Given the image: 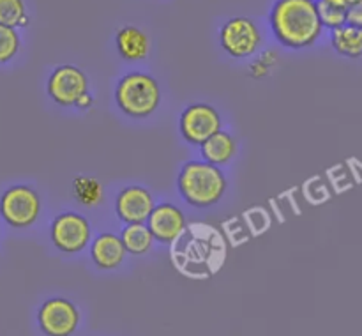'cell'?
I'll use <instances>...</instances> for the list:
<instances>
[{"label": "cell", "instance_id": "18", "mask_svg": "<svg viewBox=\"0 0 362 336\" xmlns=\"http://www.w3.org/2000/svg\"><path fill=\"white\" fill-rule=\"evenodd\" d=\"M27 7L23 0H0V23L14 28H25L28 25Z\"/></svg>", "mask_w": 362, "mask_h": 336}, {"label": "cell", "instance_id": "24", "mask_svg": "<svg viewBox=\"0 0 362 336\" xmlns=\"http://www.w3.org/2000/svg\"><path fill=\"white\" fill-rule=\"evenodd\" d=\"M334 2L341 4V6H345V7H349L350 4H354V2H356V0H334Z\"/></svg>", "mask_w": 362, "mask_h": 336}, {"label": "cell", "instance_id": "21", "mask_svg": "<svg viewBox=\"0 0 362 336\" xmlns=\"http://www.w3.org/2000/svg\"><path fill=\"white\" fill-rule=\"evenodd\" d=\"M276 64V53L272 52V50H269V52H265L264 55L260 57V59L255 60L253 64H251V76L255 78H262V76H267L269 71H271V67Z\"/></svg>", "mask_w": 362, "mask_h": 336}, {"label": "cell", "instance_id": "9", "mask_svg": "<svg viewBox=\"0 0 362 336\" xmlns=\"http://www.w3.org/2000/svg\"><path fill=\"white\" fill-rule=\"evenodd\" d=\"M48 94L57 105L62 106H74L78 99L88 92V80L87 74L76 66H60L49 74L48 78Z\"/></svg>", "mask_w": 362, "mask_h": 336}, {"label": "cell", "instance_id": "13", "mask_svg": "<svg viewBox=\"0 0 362 336\" xmlns=\"http://www.w3.org/2000/svg\"><path fill=\"white\" fill-rule=\"evenodd\" d=\"M115 45L120 57L124 60H133V62L134 60H144L151 50L148 35L141 28L133 27V25L119 28L115 35Z\"/></svg>", "mask_w": 362, "mask_h": 336}, {"label": "cell", "instance_id": "1", "mask_svg": "<svg viewBox=\"0 0 362 336\" xmlns=\"http://www.w3.org/2000/svg\"><path fill=\"white\" fill-rule=\"evenodd\" d=\"M269 23L279 45L292 50L313 46L324 32L317 0H276Z\"/></svg>", "mask_w": 362, "mask_h": 336}, {"label": "cell", "instance_id": "10", "mask_svg": "<svg viewBox=\"0 0 362 336\" xmlns=\"http://www.w3.org/2000/svg\"><path fill=\"white\" fill-rule=\"evenodd\" d=\"M156 207L154 197L144 186H127L119 193L115 202L117 216L126 225L129 223H147L152 209Z\"/></svg>", "mask_w": 362, "mask_h": 336}, {"label": "cell", "instance_id": "20", "mask_svg": "<svg viewBox=\"0 0 362 336\" xmlns=\"http://www.w3.org/2000/svg\"><path fill=\"white\" fill-rule=\"evenodd\" d=\"M21 39L14 27L0 23V64H6L16 57L20 52Z\"/></svg>", "mask_w": 362, "mask_h": 336}, {"label": "cell", "instance_id": "11", "mask_svg": "<svg viewBox=\"0 0 362 336\" xmlns=\"http://www.w3.org/2000/svg\"><path fill=\"white\" fill-rule=\"evenodd\" d=\"M145 225L151 230L154 241L172 243L186 230V216L177 205L161 204L152 209Z\"/></svg>", "mask_w": 362, "mask_h": 336}, {"label": "cell", "instance_id": "2", "mask_svg": "<svg viewBox=\"0 0 362 336\" xmlns=\"http://www.w3.org/2000/svg\"><path fill=\"white\" fill-rule=\"evenodd\" d=\"M180 195L194 207H209L223 198L226 191L225 173L207 161H189L182 166L177 180Z\"/></svg>", "mask_w": 362, "mask_h": 336}, {"label": "cell", "instance_id": "8", "mask_svg": "<svg viewBox=\"0 0 362 336\" xmlns=\"http://www.w3.org/2000/svg\"><path fill=\"white\" fill-rule=\"evenodd\" d=\"M179 127L187 144L202 145L221 129V117L214 106L197 103L184 110Z\"/></svg>", "mask_w": 362, "mask_h": 336}, {"label": "cell", "instance_id": "23", "mask_svg": "<svg viewBox=\"0 0 362 336\" xmlns=\"http://www.w3.org/2000/svg\"><path fill=\"white\" fill-rule=\"evenodd\" d=\"M92 105H94V99H92L90 92H85V94L78 99V103L74 106H78V108H81V110H87V108H90Z\"/></svg>", "mask_w": 362, "mask_h": 336}, {"label": "cell", "instance_id": "22", "mask_svg": "<svg viewBox=\"0 0 362 336\" xmlns=\"http://www.w3.org/2000/svg\"><path fill=\"white\" fill-rule=\"evenodd\" d=\"M346 23L362 28V0H356L346 7Z\"/></svg>", "mask_w": 362, "mask_h": 336}, {"label": "cell", "instance_id": "7", "mask_svg": "<svg viewBox=\"0 0 362 336\" xmlns=\"http://www.w3.org/2000/svg\"><path fill=\"white\" fill-rule=\"evenodd\" d=\"M37 320L46 336H71L80 324V313L66 297H52L41 304Z\"/></svg>", "mask_w": 362, "mask_h": 336}, {"label": "cell", "instance_id": "16", "mask_svg": "<svg viewBox=\"0 0 362 336\" xmlns=\"http://www.w3.org/2000/svg\"><path fill=\"white\" fill-rule=\"evenodd\" d=\"M120 239H122L127 253L131 255H145L152 250V244H154V237H152L151 230L145 223L126 225L120 233Z\"/></svg>", "mask_w": 362, "mask_h": 336}, {"label": "cell", "instance_id": "15", "mask_svg": "<svg viewBox=\"0 0 362 336\" xmlns=\"http://www.w3.org/2000/svg\"><path fill=\"white\" fill-rule=\"evenodd\" d=\"M331 45L339 55L346 59L362 57V28L345 23L343 27L331 30Z\"/></svg>", "mask_w": 362, "mask_h": 336}, {"label": "cell", "instance_id": "4", "mask_svg": "<svg viewBox=\"0 0 362 336\" xmlns=\"http://www.w3.org/2000/svg\"><path fill=\"white\" fill-rule=\"evenodd\" d=\"M41 214V197L34 187L16 184L0 197V216L13 228H28Z\"/></svg>", "mask_w": 362, "mask_h": 336}, {"label": "cell", "instance_id": "6", "mask_svg": "<svg viewBox=\"0 0 362 336\" xmlns=\"http://www.w3.org/2000/svg\"><path fill=\"white\" fill-rule=\"evenodd\" d=\"M52 241L62 253H78L90 243V223L78 212H60L52 221Z\"/></svg>", "mask_w": 362, "mask_h": 336}, {"label": "cell", "instance_id": "14", "mask_svg": "<svg viewBox=\"0 0 362 336\" xmlns=\"http://www.w3.org/2000/svg\"><path fill=\"white\" fill-rule=\"evenodd\" d=\"M204 161L212 163L216 166H221L228 163L237 152V140L226 131L219 129L218 133L212 134L207 141L200 145Z\"/></svg>", "mask_w": 362, "mask_h": 336}, {"label": "cell", "instance_id": "5", "mask_svg": "<svg viewBox=\"0 0 362 336\" xmlns=\"http://www.w3.org/2000/svg\"><path fill=\"white\" fill-rule=\"evenodd\" d=\"M219 45L233 59H246L260 48V28L250 18L233 16L223 23L219 30Z\"/></svg>", "mask_w": 362, "mask_h": 336}, {"label": "cell", "instance_id": "3", "mask_svg": "<svg viewBox=\"0 0 362 336\" xmlns=\"http://www.w3.org/2000/svg\"><path fill=\"white\" fill-rule=\"evenodd\" d=\"M115 101L127 117L145 119L158 110L161 88L156 78L136 71L120 78L115 88Z\"/></svg>", "mask_w": 362, "mask_h": 336}, {"label": "cell", "instance_id": "17", "mask_svg": "<svg viewBox=\"0 0 362 336\" xmlns=\"http://www.w3.org/2000/svg\"><path fill=\"white\" fill-rule=\"evenodd\" d=\"M73 191L76 200L87 207H94L103 202V186L94 177L78 175L73 180Z\"/></svg>", "mask_w": 362, "mask_h": 336}, {"label": "cell", "instance_id": "19", "mask_svg": "<svg viewBox=\"0 0 362 336\" xmlns=\"http://www.w3.org/2000/svg\"><path fill=\"white\" fill-rule=\"evenodd\" d=\"M317 9L324 28L334 30L346 23V7L334 0H317Z\"/></svg>", "mask_w": 362, "mask_h": 336}, {"label": "cell", "instance_id": "12", "mask_svg": "<svg viewBox=\"0 0 362 336\" xmlns=\"http://www.w3.org/2000/svg\"><path fill=\"white\" fill-rule=\"evenodd\" d=\"M127 251L124 248L120 236L115 233H101L92 241L90 257L99 269H117L126 258Z\"/></svg>", "mask_w": 362, "mask_h": 336}]
</instances>
